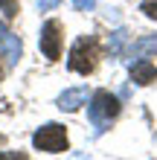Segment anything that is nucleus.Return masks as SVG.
I'll return each mask as SVG.
<instances>
[{"label": "nucleus", "mask_w": 157, "mask_h": 160, "mask_svg": "<svg viewBox=\"0 0 157 160\" xmlns=\"http://www.w3.org/2000/svg\"><path fill=\"white\" fill-rule=\"evenodd\" d=\"M119 114V99L116 96H110L108 90H96L93 96H90V105H87V117L90 122H93V134H105L108 125L116 119Z\"/></svg>", "instance_id": "obj_1"}, {"label": "nucleus", "mask_w": 157, "mask_h": 160, "mask_svg": "<svg viewBox=\"0 0 157 160\" xmlns=\"http://www.w3.org/2000/svg\"><path fill=\"white\" fill-rule=\"evenodd\" d=\"M32 146L41 148V152H50V154L67 152V131L61 125H55V122H47L32 134Z\"/></svg>", "instance_id": "obj_2"}, {"label": "nucleus", "mask_w": 157, "mask_h": 160, "mask_svg": "<svg viewBox=\"0 0 157 160\" xmlns=\"http://www.w3.org/2000/svg\"><path fill=\"white\" fill-rule=\"evenodd\" d=\"M93 64H96V38H79L76 44H73V50H70V61H67V67L73 73H81V76H87L90 70H93Z\"/></svg>", "instance_id": "obj_3"}, {"label": "nucleus", "mask_w": 157, "mask_h": 160, "mask_svg": "<svg viewBox=\"0 0 157 160\" xmlns=\"http://www.w3.org/2000/svg\"><path fill=\"white\" fill-rule=\"evenodd\" d=\"M38 44H41V52L47 55L50 61H55L61 55V23L58 21H47V23L41 26Z\"/></svg>", "instance_id": "obj_4"}, {"label": "nucleus", "mask_w": 157, "mask_h": 160, "mask_svg": "<svg viewBox=\"0 0 157 160\" xmlns=\"http://www.w3.org/2000/svg\"><path fill=\"white\" fill-rule=\"evenodd\" d=\"M0 52H3L6 64H17V58H21V38L6 32L3 26H0Z\"/></svg>", "instance_id": "obj_5"}, {"label": "nucleus", "mask_w": 157, "mask_h": 160, "mask_svg": "<svg viewBox=\"0 0 157 160\" xmlns=\"http://www.w3.org/2000/svg\"><path fill=\"white\" fill-rule=\"evenodd\" d=\"M87 99H90V90L87 88H70V90H64L61 96H58V108L61 111H76V108L85 105Z\"/></svg>", "instance_id": "obj_6"}, {"label": "nucleus", "mask_w": 157, "mask_h": 160, "mask_svg": "<svg viewBox=\"0 0 157 160\" xmlns=\"http://www.w3.org/2000/svg\"><path fill=\"white\" fill-rule=\"evenodd\" d=\"M131 79H134L137 84H151V82H157V67H154L151 61L140 58V61L131 64Z\"/></svg>", "instance_id": "obj_7"}, {"label": "nucleus", "mask_w": 157, "mask_h": 160, "mask_svg": "<svg viewBox=\"0 0 157 160\" xmlns=\"http://www.w3.org/2000/svg\"><path fill=\"white\" fill-rule=\"evenodd\" d=\"M149 52L157 55V35H145V38L134 41L131 50H128V55H131V58H143V55H149Z\"/></svg>", "instance_id": "obj_8"}, {"label": "nucleus", "mask_w": 157, "mask_h": 160, "mask_svg": "<svg viewBox=\"0 0 157 160\" xmlns=\"http://www.w3.org/2000/svg\"><path fill=\"white\" fill-rule=\"evenodd\" d=\"M0 9L6 12V18H15L17 15V0H0Z\"/></svg>", "instance_id": "obj_9"}, {"label": "nucleus", "mask_w": 157, "mask_h": 160, "mask_svg": "<svg viewBox=\"0 0 157 160\" xmlns=\"http://www.w3.org/2000/svg\"><path fill=\"white\" fill-rule=\"evenodd\" d=\"M73 6H76L79 12H90V9L96 6V0H73Z\"/></svg>", "instance_id": "obj_10"}, {"label": "nucleus", "mask_w": 157, "mask_h": 160, "mask_svg": "<svg viewBox=\"0 0 157 160\" xmlns=\"http://www.w3.org/2000/svg\"><path fill=\"white\" fill-rule=\"evenodd\" d=\"M122 44H125V29H119V32H114V52H119Z\"/></svg>", "instance_id": "obj_11"}, {"label": "nucleus", "mask_w": 157, "mask_h": 160, "mask_svg": "<svg viewBox=\"0 0 157 160\" xmlns=\"http://www.w3.org/2000/svg\"><path fill=\"white\" fill-rule=\"evenodd\" d=\"M58 3H61V0H38V9H41V12H50V9H55Z\"/></svg>", "instance_id": "obj_12"}, {"label": "nucleus", "mask_w": 157, "mask_h": 160, "mask_svg": "<svg viewBox=\"0 0 157 160\" xmlns=\"http://www.w3.org/2000/svg\"><path fill=\"white\" fill-rule=\"evenodd\" d=\"M143 12L149 15V18H157V3H151V0H149V3H143Z\"/></svg>", "instance_id": "obj_13"}, {"label": "nucleus", "mask_w": 157, "mask_h": 160, "mask_svg": "<svg viewBox=\"0 0 157 160\" xmlns=\"http://www.w3.org/2000/svg\"><path fill=\"white\" fill-rule=\"evenodd\" d=\"M0 160H26L23 152H12V154H0Z\"/></svg>", "instance_id": "obj_14"}, {"label": "nucleus", "mask_w": 157, "mask_h": 160, "mask_svg": "<svg viewBox=\"0 0 157 160\" xmlns=\"http://www.w3.org/2000/svg\"><path fill=\"white\" fill-rule=\"evenodd\" d=\"M0 76H3V67H0Z\"/></svg>", "instance_id": "obj_15"}]
</instances>
